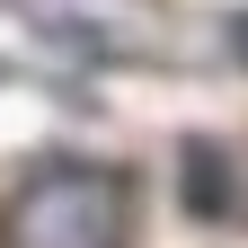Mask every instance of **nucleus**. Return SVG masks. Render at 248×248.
Segmentation results:
<instances>
[{
	"mask_svg": "<svg viewBox=\"0 0 248 248\" xmlns=\"http://www.w3.org/2000/svg\"><path fill=\"white\" fill-rule=\"evenodd\" d=\"M231 53H239V62H248V9H239V18H231Z\"/></svg>",
	"mask_w": 248,
	"mask_h": 248,
	"instance_id": "obj_4",
	"label": "nucleus"
},
{
	"mask_svg": "<svg viewBox=\"0 0 248 248\" xmlns=\"http://www.w3.org/2000/svg\"><path fill=\"white\" fill-rule=\"evenodd\" d=\"M133 177L98 160H53L0 204V248H124Z\"/></svg>",
	"mask_w": 248,
	"mask_h": 248,
	"instance_id": "obj_1",
	"label": "nucleus"
},
{
	"mask_svg": "<svg viewBox=\"0 0 248 248\" xmlns=\"http://www.w3.org/2000/svg\"><path fill=\"white\" fill-rule=\"evenodd\" d=\"M27 27L53 36L62 53H89V62H169L177 53V27L160 0H18Z\"/></svg>",
	"mask_w": 248,
	"mask_h": 248,
	"instance_id": "obj_2",
	"label": "nucleus"
},
{
	"mask_svg": "<svg viewBox=\"0 0 248 248\" xmlns=\"http://www.w3.org/2000/svg\"><path fill=\"white\" fill-rule=\"evenodd\" d=\"M177 186H186V213H195V222H222V213L239 204V195H231V151H222V142H186V151H177Z\"/></svg>",
	"mask_w": 248,
	"mask_h": 248,
	"instance_id": "obj_3",
	"label": "nucleus"
}]
</instances>
